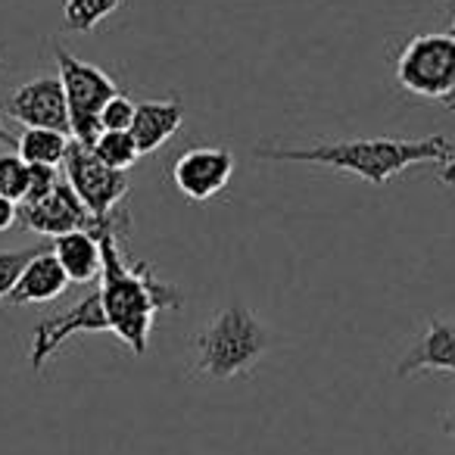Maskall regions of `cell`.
<instances>
[{"label":"cell","instance_id":"7a4b0ae2","mask_svg":"<svg viewBox=\"0 0 455 455\" xmlns=\"http://www.w3.org/2000/svg\"><path fill=\"white\" fill-rule=\"evenodd\" d=\"M452 140L446 134L430 138H355L334 140V144L315 147H259L256 156L268 163H306V165H328L334 172H347L362 181L387 184L393 175L421 163L446 165L452 159Z\"/></svg>","mask_w":455,"mask_h":455},{"label":"cell","instance_id":"4316f807","mask_svg":"<svg viewBox=\"0 0 455 455\" xmlns=\"http://www.w3.org/2000/svg\"><path fill=\"white\" fill-rule=\"evenodd\" d=\"M452 32H455V16H452Z\"/></svg>","mask_w":455,"mask_h":455},{"label":"cell","instance_id":"8992f818","mask_svg":"<svg viewBox=\"0 0 455 455\" xmlns=\"http://www.w3.org/2000/svg\"><path fill=\"white\" fill-rule=\"evenodd\" d=\"M63 175L66 181L72 184V190L78 194V200L88 206V212L94 215L97 221H109L116 219V209L125 200L128 194V175L125 172H116L109 165H103L100 159L94 156V150L84 144H78L72 138L69 153H66L63 163Z\"/></svg>","mask_w":455,"mask_h":455},{"label":"cell","instance_id":"44dd1931","mask_svg":"<svg viewBox=\"0 0 455 455\" xmlns=\"http://www.w3.org/2000/svg\"><path fill=\"white\" fill-rule=\"evenodd\" d=\"M60 181V172L51 169V165H32V178H28V194L22 203H38L57 188Z\"/></svg>","mask_w":455,"mask_h":455},{"label":"cell","instance_id":"7402d4cb","mask_svg":"<svg viewBox=\"0 0 455 455\" xmlns=\"http://www.w3.org/2000/svg\"><path fill=\"white\" fill-rule=\"evenodd\" d=\"M20 221V203H13L10 196L0 194V231H7Z\"/></svg>","mask_w":455,"mask_h":455},{"label":"cell","instance_id":"4fadbf2b","mask_svg":"<svg viewBox=\"0 0 455 455\" xmlns=\"http://www.w3.org/2000/svg\"><path fill=\"white\" fill-rule=\"evenodd\" d=\"M181 122H184V107L178 100L138 103V113H134L132 122V138L138 144L140 156L144 153H156L181 128Z\"/></svg>","mask_w":455,"mask_h":455},{"label":"cell","instance_id":"ffe728a7","mask_svg":"<svg viewBox=\"0 0 455 455\" xmlns=\"http://www.w3.org/2000/svg\"><path fill=\"white\" fill-rule=\"evenodd\" d=\"M134 113H138V107H134V103L128 100L125 91H122V94H116L113 100H109L107 107H103V113H100V132H132Z\"/></svg>","mask_w":455,"mask_h":455},{"label":"cell","instance_id":"52a82bcc","mask_svg":"<svg viewBox=\"0 0 455 455\" xmlns=\"http://www.w3.org/2000/svg\"><path fill=\"white\" fill-rule=\"evenodd\" d=\"M109 331V322H107V312H103V299H100V291L88 293L84 299H78L72 309L60 312V315L47 318V322L35 324L32 331V368L41 371L47 362L53 359L60 347H63L69 337L76 334H103Z\"/></svg>","mask_w":455,"mask_h":455},{"label":"cell","instance_id":"ba28073f","mask_svg":"<svg viewBox=\"0 0 455 455\" xmlns=\"http://www.w3.org/2000/svg\"><path fill=\"white\" fill-rule=\"evenodd\" d=\"M20 221L38 235H47V237H63V235H72V231H91L97 235V228L100 221L88 212L78 194L72 190V184L66 181V175H60L57 188L38 203H20Z\"/></svg>","mask_w":455,"mask_h":455},{"label":"cell","instance_id":"277c9868","mask_svg":"<svg viewBox=\"0 0 455 455\" xmlns=\"http://www.w3.org/2000/svg\"><path fill=\"white\" fill-rule=\"evenodd\" d=\"M53 57H57L60 82H63L66 103H69L72 138L84 147H94V140L100 138V113L116 94H122L119 84L103 69L60 51V47Z\"/></svg>","mask_w":455,"mask_h":455},{"label":"cell","instance_id":"6da1fadb","mask_svg":"<svg viewBox=\"0 0 455 455\" xmlns=\"http://www.w3.org/2000/svg\"><path fill=\"white\" fill-rule=\"evenodd\" d=\"M119 215L97 228V241L103 250L100 268V299L107 312L109 334H116L134 355H144L150 347L153 315L165 309H181V291L156 278L150 262L128 266L119 243Z\"/></svg>","mask_w":455,"mask_h":455},{"label":"cell","instance_id":"5bb4252c","mask_svg":"<svg viewBox=\"0 0 455 455\" xmlns=\"http://www.w3.org/2000/svg\"><path fill=\"white\" fill-rule=\"evenodd\" d=\"M53 256L63 266V272L69 275L72 284H91L100 278L103 268V250L97 235L91 231H72L53 241Z\"/></svg>","mask_w":455,"mask_h":455},{"label":"cell","instance_id":"603a6c76","mask_svg":"<svg viewBox=\"0 0 455 455\" xmlns=\"http://www.w3.org/2000/svg\"><path fill=\"white\" fill-rule=\"evenodd\" d=\"M440 181H443V184H455V153H452V159H449V163L443 165Z\"/></svg>","mask_w":455,"mask_h":455},{"label":"cell","instance_id":"8fae6325","mask_svg":"<svg viewBox=\"0 0 455 455\" xmlns=\"http://www.w3.org/2000/svg\"><path fill=\"white\" fill-rule=\"evenodd\" d=\"M421 371L455 374V322L434 318L396 365V378H411Z\"/></svg>","mask_w":455,"mask_h":455},{"label":"cell","instance_id":"484cf974","mask_svg":"<svg viewBox=\"0 0 455 455\" xmlns=\"http://www.w3.org/2000/svg\"><path fill=\"white\" fill-rule=\"evenodd\" d=\"M446 107H449V109H455V97H449V100H446Z\"/></svg>","mask_w":455,"mask_h":455},{"label":"cell","instance_id":"e0dca14e","mask_svg":"<svg viewBox=\"0 0 455 455\" xmlns=\"http://www.w3.org/2000/svg\"><path fill=\"white\" fill-rule=\"evenodd\" d=\"M122 7V0H66L63 20L69 32H91Z\"/></svg>","mask_w":455,"mask_h":455},{"label":"cell","instance_id":"9a60e30c","mask_svg":"<svg viewBox=\"0 0 455 455\" xmlns=\"http://www.w3.org/2000/svg\"><path fill=\"white\" fill-rule=\"evenodd\" d=\"M69 134L53 132V128H26L20 138V156L26 159L28 165H57L66 163V153H69Z\"/></svg>","mask_w":455,"mask_h":455},{"label":"cell","instance_id":"d4e9b609","mask_svg":"<svg viewBox=\"0 0 455 455\" xmlns=\"http://www.w3.org/2000/svg\"><path fill=\"white\" fill-rule=\"evenodd\" d=\"M0 144H7V147H20V138H13V134H10L7 128L0 125Z\"/></svg>","mask_w":455,"mask_h":455},{"label":"cell","instance_id":"cb8c5ba5","mask_svg":"<svg viewBox=\"0 0 455 455\" xmlns=\"http://www.w3.org/2000/svg\"><path fill=\"white\" fill-rule=\"evenodd\" d=\"M443 430H446V434H449V436H452V440H455V409L449 411L446 418H443Z\"/></svg>","mask_w":455,"mask_h":455},{"label":"cell","instance_id":"7c38bea8","mask_svg":"<svg viewBox=\"0 0 455 455\" xmlns=\"http://www.w3.org/2000/svg\"><path fill=\"white\" fill-rule=\"evenodd\" d=\"M69 287V275L63 272V266L57 262L53 250H41L32 262L26 266L22 278L16 281L13 293H10V303L26 306V303H47V299H57L60 293Z\"/></svg>","mask_w":455,"mask_h":455},{"label":"cell","instance_id":"5b68a950","mask_svg":"<svg viewBox=\"0 0 455 455\" xmlns=\"http://www.w3.org/2000/svg\"><path fill=\"white\" fill-rule=\"evenodd\" d=\"M396 78L415 97L443 103L455 97V35H415L399 53Z\"/></svg>","mask_w":455,"mask_h":455},{"label":"cell","instance_id":"ac0fdd59","mask_svg":"<svg viewBox=\"0 0 455 455\" xmlns=\"http://www.w3.org/2000/svg\"><path fill=\"white\" fill-rule=\"evenodd\" d=\"M28 178H32V165L20 153L0 156V194L10 196L13 203H22L28 194Z\"/></svg>","mask_w":455,"mask_h":455},{"label":"cell","instance_id":"9c48e42d","mask_svg":"<svg viewBox=\"0 0 455 455\" xmlns=\"http://www.w3.org/2000/svg\"><path fill=\"white\" fill-rule=\"evenodd\" d=\"M235 175V153L221 147H190L172 165V181L188 200L203 203L228 188Z\"/></svg>","mask_w":455,"mask_h":455},{"label":"cell","instance_id":"30bf717a","mask_svg":"<svg viewBox=\"0 0 455 455\" xmlns=\"http://www.w3.org/2000/svg\"><path fill=\"white\" fill-rule=\"evenodd\" d=\"M4 109L26 128H53V132L72 134L69 103H66V91L60 76L35 78V82L16 88L7 97Z\"/></svg>","mask_w":455,"mask_h":455},{"label":"cell","instance_id":"3957f363","mask_svg":"<svg viewBox=\"0 0 455 455\" xmlns=\"http://www.w3.org/2000/svg\"><path fill=\"white\" fill-rule=\"evenodd\" d=\"M196 371L212 380H231L250 371L268 349V331L243 306H228L196 334Z\"/></svg>","mask_w":455,"mask_h":455},{"label":"cell","instance_id":"2e32d148","mask_svg":"<svg viewBox=\"0 0 455 455\" xmlns=\"http://www.w3.org/2000/svg\"><path fill=\"white\" fill-rule=\"evenodd\" d=\"M91 150H94V156L103 165H109L116 172H128L140 159V150L134 144L132 132H100V138L94 140Z\"/></svg>","mask_w":455,"mask_h":455},{"label":"cell","instance_id":"d6986e66","mask_svg":"<svg viewBox=\"0 0 455 455\" xmlns=\"http://www.w3.org/2000/svg\"><path fill=\"white\" fill-rule=\"evenodd\" d=\"M44 247H32V250H7V253H0V299H7L13 293L16 281L22 278L26 266L41 253Z\"/></svg>","mask_w":455,"mask_h":455}]
</instances>
